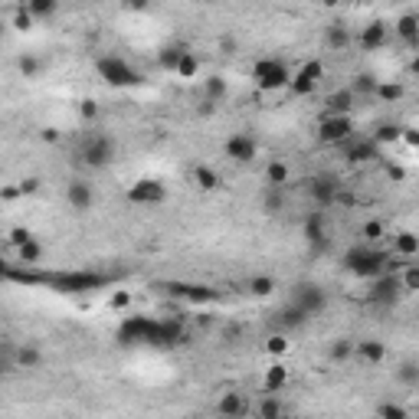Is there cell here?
<instances>
[{"mask_svg":"<svg viewBox=\"0 0 419 419\" xmlns=\"http://www.w3.org/2000/svg\"><path fill=\"white\" fill-rule=\"evenodd\" d=\"M3 279L20 285H49L53 292H66V295L95 292V288H105L112 282L102 272H16L10 266H3Z\"/></svg>","mask_w":419,"mask_h":419,"instance_id":"cell-1","label":"cell"},{"mask_svg":"<svg viewBox=\"0 0 419 419\" xmlns=\"http://www.w3.org/2000/svg\"><path fill=\"white\" fill-rule=\"evenodd\" d=\"M341 266H344L351 275L374 282V279H380V275H387L390 272V255L370 249L367 242H357V246H351V249L341 255Z\"/></svg>","mask_w":419,"mask_h":419,"instance_id":"cell-2","label":"cell"},{"mask_svg":"<svg viewBox=\"0 0 419 419\" xmlns=\"http://www.w3.org/2000/svg\"><path fill=\"white\" fill-rule=\"evenodd\" d=\"M115 157V138L112 135H89L82 138V144L75 151V161L89 170H102V167L112 164Z\"/></svg>","mask_w":419,"mask_h":419,"instance_id":"cell-3","label":"cell"},{"mask_svg":"<svg viewBox=\"0 0 419 419\" xmlns=\"http://www.w3.org/2000/svg\"><path fill=\"white\" fill-rule=\"evenodd\" d=\"M95 69H99V75H102L108 86H115V89L141 86V73H138L131 62L121 60V56H102V60L95 62Z\"/></svg>","mask_w":419,"mask_h":419,"instance_id":"cell-4","label":"cell"},{"mask_svg":"<svg viewBox=\"0 0 419 419\" xmlns=\"http://www.w3.org/2000/svg\"><path fill=\"white\" fill-rule=\"evenodd\" d=\"M253 82L262 92H275V89H285V86H292V73H288V66H285L282 60H275V56H266V60H259L253 66Z\"/></svg>","mask_w":419,"mask_h":419,"instance_id":"cell-5","label":"cell"},{"mask_svg":"<svg viewBox=\"0 0 419 419\" xmlns=\"http://www.w3.org/2000/svg\"><path fill=\"white\" fill-rule=\"evenodd\" d=\"M351 135H354L351 115H325V118L318 121V131H314V138H318L321 144H334V148L347 144Z\"/></svg>","mask_w":419,"mask_h":419,"instance_id":"cell-6","label":"cell"},{"mask_svg":"<svg viewBox=\"0 0 419 419\" xmlns=\"http://www.w3.org/2000/svg\"><path fill=\"white\" fill-rule=\"evenodd\" d=\"M292 305H299L308 318H318V314H325V308H328V292L318 282H299L295 292H292Z\"/></svg>","mask_w":419,"mask_h":419,"instance_id":"cell-7","label":"cell"},{"mask_svg":"<svg viewBox=\"0 0 419 419\" xmlns=\"http://www.w3.org/2000/svg\"><path fill=\"white\" fill-rule=\"evenodd\" d=\"M305 190H308V196L314 200V207L325 210V207H331V203L341 200V180L334 177V174H314V177H308Z\"/></svg>","mask_w":419,"mask_h":419,"instance_id":"cell-8","label":"cell"},{"mask_svg":"<svg viewBox=\"0 0 419 419\" xmlns=\"http://www.w3.org/2000/svg\"><path fill=\"white\" fill-rule=\"evenodd\" d=\"M154 328H157V321L154 318H144V314H131V318H125L118 328V341L121 344H151V338H154Z\"/></svg>","mask_w":419,"mask_h":419,"instance_id":"cell-9","label":"cell"},{"mask_svg":"<svg viewBox=\"0 0 419 419\" xmlns=\"http://www.w3.org/2000/svg\"><path fill=\"white\" fill-rule=\"evenodd\" d=\"M125 196H128V203H135V207H157V203H164L167 187L161 180L144 177V180H135Z\"/></svg>","mask_w":419,"mask_h":419,"instance_id":"cell-10","label":"cell"},{"mask_svg":"<svg viewBox=\"0 0 419 419\" xmlns=\"http://www.w3.org/2000/svg\"><path fill=\"white\" fill-rule=\"evenodd\" d=\"M321 75H325V62H321V60H308L299 73L292 75V86H288V89H292V95H295V99H305V95H312V92L318 89Z\"/></svg>","mask_w":419,"mask_h":419,"instance_id":"cell-11","label":"cell"},{"mask_svg":"<svg viewBox=\"0 0 419 419\" xmlns=\"http://www.w3.org/2000/svg\"><path fill=\"white\" fill-rule=\"evenodd\" d=\"M341 157H344L347 164H370L380 157V144H377L374 138H351L347 144H341Z\"/></svg>","mask_w":419,"mask_h":419,"instance_id":"cell-12","label":"cell"},{"mask_svg":"<svg viewBox=\"0 0 419 419\" xmlns=\"http://www.w3.org/2000/svg\"><path fill=\"white\" fill-rule=\"evenodd\" d=\"M226 157H229V161H236V164H253L255 157H259V144H255V138L242 135V131L229 135L226 138Z\"/></svg>","mask_w":419,"mask_h":419,"instance_id":"cell-13","label":"cell"},{"mask_svg":"<svg viewBox=\"0 0 419 419\" xmlns=\"http://www.w3.org/2000/svg\"><path fill=\"white\" fill-rule=\"evenodd\" d=\"M400 275L396 272H387V275H380L370 282V292H367V299L374 301V305H393V301L400 299Z\"/></svg>","mask_w":419,"mask_h":419,"instance_id":"cell-14","label":"cell"},{"mask_svg":"<svg viewBox=\"0 0 419 419\" xmlns=\"http://www.w3.org/2000/svg\"><path fill=\"white\" fill-rule=\"evenodd\" d=\"M66 203L75 210V213H89L92 203H95V190H92L89 180L75 177L66 183Z\"/></svg>","mask_w":419,"mask_h":419,"instance_id":"cell-15","label":"cell"},{"mask_svg":"<svg viewBox=\"0 0 419 419\" xmlns=\"http://www.w3.org/2000/svg\"><path fill=\"white\" fill-rule=\"evenodd\" d=\"M301 233H305V240L312 249H328V223H325V213L321 210H312L308 216H305V226H301Z\"/></svg>","mask_w":419,"mask_h":419,"instance_id":"cell-16","label":"cell"},{"mask_svg":"<svg viewBox=\"0 0 419 419\" xmlns=\"http://www.w3.org/2000/svg\"><path fill=\"white\" fill-rule=\"evenodd\" d=\"M216 416L220 419H242L246 416V396L240 390H226L216 403Z\"/></svg>","mask_w":419,"mask_h":419,"instance_id":"cell-17","label":"cell"},{"mask_svg":"<svg viewBox=\"0 0 419 419\" xmlns=\"http://www.w3.org/2000/svg\"><path fill=\"white\" fill-rule=\"evenodd\" d=\"M387 40H390V30L383 20H370V23L360 30V46H364V53H374L380 46H387Z\"/></svg>","mask_w":419,"mask_h":419,"instance_id":"cell-18","label":"cell"},{"mask_svg":"<svg viewBox=\"0 0 419 419\" xmlns=\"http://www.w3.org/2000/svg\"><path fill=\"white\" fill-rule=\"evenodd\" d=\"M167 288H170V295L194 301V305H203V301L220 299V292H216V288H207V285H167Z\"/></svg>","mask_w":419,"mask_h":419,"instance_id":"cell-19","label":"cell"},{"mask_svg":"<svg viewBox=\"0 0 419 419\" xmlns=\"http://www.w3.org/2000/svg\"><path fill=\"white\" fill-rule=\"evenodd\" d=\"M393 33H396V36H400L406 46H413V49H416V46H419V14H416V10H409V14L396 16V23H393Z\"/></svg>","mask_w":419,"mask_h":419,"instance_id":"cell-20","label":"cell"},{"mask_svg":"<svg viewBox=\"0 0 419 419\" xmlns=\"http://www.w3.org/2000/svg\"><path fill=\"white\" fill-rule=\"evenodd\" d=\"M393 253H396V259H403V262L416 259L419 255V236L416 233H409V229L396 233V236H393Z\"/></svg>","mask_w":419,"mask_h":419,"instance_id":"cell-21","label":"cell"},{"mask_svg":"<svg viewBox=\"0 0 419 419\" xmlns=\"http://www.w3.org/2000/svg\"><path fill=\"white\" fill-rule=\"evenodd\" d=\"M285 387H288V367L275 360V364H269V367H266L262 390H266V393H279V390H285Z\"/></svg>","mask_w":419,"mask_h":419,"instance_id":"cell-22","label":"cell"},{"mask_svg":"<svg viewBox=\"0 0 419 419\" xmlns=\"http://www.w3.org/2000/svg\"><path fill=\"white\" fill-rule=\"evenodd\" d=\"M351 108H354V92L351 89H338L325 99V112L328 115H351Z\"/></svg>","mask_w":419,"mask_h":419,"instance_id":"cell-23","label":"cell"},{"mask_svg":"<svg viewBox=\"0 0 419 419\" xmlns=\"http://www.w3.org/2000/svg\"><path fill=\"white\" fill-rule=\"evenodd\" d=\"M357 354H360L364 364L377 367V364H383V360H387V344H383V341H377V338H367V341H360L357 344Z\"/></svg>","mask_w":419,"mask_h":419,"instance_id":"cell-24","label":"cell"},{"mask_svg":"<svg viewBox=\"0 0 419 419\" xmlns=\"http://www.w3.org/2000/svg\"><path fill=\"white\" fill-rule=\"evenodd\" d=\"M288 180H292V167L285 164V161H269V164H266V183H269V187L285 190Z\"/></svg>","mask_w":419,"mask_h":419,"instance_id":"cell-25","label":"cell"},{"mask_svg":"<svg viewBox=\"0 0 419 419\" xmlns=\"http://www.w3.org/2000/svg\"><path fill=\"white\" fill-rule=\"evenodd\" d=\"M194 183L200 187V190H207L210 194V190H216L223 180H220V170H213L210 164H196L194 167Z\"/></svg>","mask_w":419,"mask_h":419,"instance_id":"cell-26","label":"cell"},{"mask_svg":"<svg viewBox=\"0 0 419 419\" xmlns=\"http://www.w3.org/2000/svg\"><path fill=\"white\" fill-rule=\"evenodd\" d=\"M282 416H285V406H282V400H279L275 393L262 396L259 406H255V419H282Z\"/></svg>","mask_w":419,"mask_h":419,"instance_id":"cell-27","label":"cell"},{"mask_svg":"<svg viewBox=\"0 0 419 419\" xmlns=\"http://www.w3.org/2000/svg\"><path fill=\"white\" fill-rule=\"evenodd\" d=\"M16 367H27V370H36V367H43V351L36 344H23L16 351Z\"/></svg>","mask_w":419,"mask_h":419,"instance_id":"cell-28","label":"cell"},{"mask_svg":"<svg viewBox=\"0 0 419 419\" xmlns=\"http://www.w3.org/2000/svg\"><path fill=\"white\" fill-rule=\"evenodd\" d=\"M308 321V314L301 312L299 305H285L282 312H279V325H282L285 331H295V328H301Z\"/></svg>","mask_w":419,"mask_h":419,"instance_id":"cell-29","label":"cell"},{"mask_svg":"<svg viewBox=\"0 0 419 419\" xmlns=\"http://www.w3.org/2000/svg\"><path fill=\"white\" fill-rule=\"evenodd\" d=\"M285 207V190L279 187H266V194H262V210L269 213V216H279Z\"/></svg>","mask_w":419,"mask_h":419,"instance_id":"cell-30","label":"cell"},{"mask_svg":"<svg viewBox=\"0 0 419 419\" xmlns=\"http://www.w3.org/2000/svg\"><path fill=\"white\" fill-rule=\"evenodd\" d=\"M226 92H229V86H226L223 75H210L207 82H203V95H207V102H220V99H226Z\"/></svg>","mask_w":419,"mask_h":419,"instance_id":"cell-31","label":"cell"},{"mask_svg":"<svg viewBox=\"0 0 419 419\" xmlns=\"http://www.w3.org/2000/svg\"><path fill=\"white\" fill-rule=\"evenodd\" d=\"M183 53H187V46H180V43L164 46V49H161V56H157L161 69H174V73H177V66H180V60H183Z\"/></svg>","mask_w":419,"mask_h":419,"instance_id":"cell-32","label":"cell"},{"mask_svg":"<svg viewBox=\"0 0 419 419\" xmlns=\"http://www.w3.org/2000/svg\"><path fill=\"white\" fill-rule=\"evenodd\" d=\"M357 351V344L351 341V338H338V341H331V347H328V357L334 360V364H344L351 354Z\"/></svg>","mask_w":419,"mask_h":419,"instance_id":"cell-33","label":"cell"},{"mask_svg":"<svg viewBox=\"0 0 419 419\" xmlns=\"http://www.w3.org/2000/svg\"><path fill=\"white\" fill-rule=\"evenodd\" d=\"M351 43V30H347L344 23H331L328 27V46L331 49H347Z\"/></svg>","mask_w":419,"mask_h":419,"instance_id":"cell-34","label":"cell"},{"mask_svg":"<svg viewBox=\"0 0 419 419\" xmlns=\"http://www.w3.org/2000/svg\"><path fill=\"white\" fill-rule=\"evenodd\" d=\"M377 141V144H390V141H403V128H400V125H380V128H377L374 135H370Z\"/></svg>","mask_w":419,"mask_h":419,"instance_id":"cell-35","label":"cell"},{"mask_svg":"<svg viewBox=\"0 0 419 419\" xmlns=\"http://www.w3.org/2000/svg\"><path fill=\"white\" fill-rule=\"evenodd\" d=\"M33 20H36V16H33L30 10H27V3H23V7H16V10H14V16H10V27H14L16 33H30L33 30Z\"/></svg>","mask_w":419,"mask_h":419,"instance_id":"cell-36","label":"cell"},{"mask_svg":"<svg viewBox=\"0 0 419 419\" xmlns=\"http://www.w3.org/2000/svg\"><path fill=\"white\" fill-rule=\"evenodd\" d=\"M16 255H20L23 266H36V262L43 259V246H40V240H30L23 249H16Z\"/></svg>","mask_w":419,"mask_h":419,"instance_id":"cell-37","label":"cell"},{"mask_svg":"<svg viewBox=\"0 0 419 419\" xmlns=\"http://www.w3.org/2000/svg\"><path fill=\"white\" fill-rule=\"evenodd\" d=\"M249 292H253L255 299H269L272 292H275V279L272 275H255L253 282H249Z\"/></svg>","mask_w":419,"mask_h":419,"instance_id":"cell-38","label":"cell"},{"mask_svg":"<svg viewBox=\"0 0 419 419\" xmlns=\"http://www.w3.org/2000/svg\"><path fill=\"white\" fill-rule=\"evenodd\" d=\"M396 380H400V383H406V387H416V383H419V364H416V360H406V364H400V367H396Z\"/></svg>","mask_w":419,"mask_h":419,"instance_id":"cell-39","label":"cell"},{"mask_svg":"<svg viewBox=\"0 0 419 419\" xmlns=\"http://www.w3.org/2000/svg\"><path fill=\"white\" fill-rule=\"evenodd\" d=\"M374 95L380 102H400V99H403V86H400V82H380Z\"/></svg>","mask_w":419,"mask_h":419,"instance_id":"cell-40","label":"cell"},{"mask_svg":"<svg viewBox=\"0 0 419 419\" xmlns=\"http://www.w3.org/2000/svg\"><path fill=\"white\" fill-rule=\"evenodd\" d=\"M288 347H292V341H288V334H285V331L272 334L269 341H266V351H269L272 357H285V354H288Z\"/></svg>","mask_w":419,"mask_h":419,"instance_id":"cell-41","label":"cell"},{"mask_svg":"<svg viewBox=\"0 0 419 419\" xmlns=\"http://www.w3.org/2000/svg\"><path fill=\"white\" fill-rule=\"evenodd\" d=\"M377 86H380V82H377L370 73H360V75H354V86H351V92H354V95H357V92H360V95H374Z\"/></svg>","mask_w":419,"mask_h":419,"instance_id":"cell-42","label":"cell"},{"mask_svg":"<svg viewBox=\"0 0 419 419\" xmlns=\"http://www.w3.org/2000/svg\"><path fill=\"white\" fill-rule=\"evenodd\" d=\"M27 10H30L33 16H53L60 10V3H56V0H27Z\"/></svg>","mask_w":419,"mask_h":419,"instance_id":"cell-43","label":"cell"},{"mask_svg":"<svg viewBox=\"0 0 419 419\" xmlns=\"http://www.w3.org/2000/svg\"><path fill=\"white\" fill-rule=\"evenodd\" d=\"M196 73H200V60L187 49V53H183V60H180V66H177V75L180 79H194Z\"/></svg>","mask_w":419,"mask_h":419,"instance_id":"cell-44","label":"cell"},{"mask_svg":"<svg viewBox=\"0 0 419 419\" xmlns=\"http://www.w3.org/2000/svg\"><path fill=\"white\" fill-rule=\"evenodd\" d=\"M377 419H409V413L400 403H380L377 406Z\"/></svg>","mask_w":419,"mask_h":419,"instance_id":"cell-45","label":"cell"},{"mask_svg":"<svg viewBox=\"0 0 419 419\" xmlns=\"http://www.w3.org/2000/svg\"><path fill=\"white\" fill-rule=\"evenodd\" d=\"M400 285H403V292H419V266L416 262H409L400 275Z\"/></svg>","mask_w":419,"mask_h":419,"instance_id":"cell-46","label":"cell"},{"mask_svg":"<svg viewBox=\"0 0 419 419\" xmlns=\"http://www.w3.org/2000/svg\"><path fill=\"white\" fill-rule=\"evenodd\" d=\"M7 240H10V246H14V249H23V246H27L30 240H36V236H33V233L27 229V226H14Z\"/></svg>","mask_w":419,"mask_h":419,"instance_id":"cell-47","label":"cell"},{"mask_svg":"<svg viewBox=\"0 0 419 419\" xmlns=\"http://www.w3.org/2000/svg\"><path fill=\"white\" fill-rule=\"evenodd\" d=\"M360 236H364L367 242L383 240V223H380V220H367V223L360 226Z\"/></svg>","mask_w":419,"mask_h":419,"instance_id":"cell-48","label":"cell"},{"mask_svg":"<svg viewBox=\"0 0 419 419\" xmlns=\"http://www.w3.org/2000/svg\"><path fill=\"white\" fill-rule=\"evenodd\" d=\"M16 66H20V73L27 75V79H36V75H40V60H36V56H30V53H27V56H20V62H16Z\"/></svg>","mask_w":419,"mask_h":419,"instance_id":"cell-49","label":"cell"},{"mask_svg":"<svg viewBox=\"0 0 419 419\" xmlns=\"http://www.w3.org/2000/svg\"><path fill=\"white\" fill-rule=\"evenodd\" d=\"M79 118L82 121L99 118V102H95V99H82V102H79Z\"/></svg>","mask_w":419,"mask_h":419,"instance_id":"cell-50","label":"cell"},{"mask_svg":"<svg viewBox=\"0 0 419 419\" xmlns=\"http://www.w3.org/2000/svg\"><path fill=\"white\" fill-rule=\"evenodd\" d=\"M108 305H112L115 312H121V308H128V305H131V292H128V288H118V292L112 295V301H108Z\"/></svg>","mask_w":419,"mask_h":419,"instance_id":"cell-51","label":"cell"},{"mask_svg":"<svg viewBox=\"0 0 419 419\" xmlns=\"http://www.w3.org/2000/svg\"><path fill=\"white\" fill-rule=\"evenodd\" d=\"M36 190H40V177H23V180H20V194H23V196L36 194Z\"/></svg>","mask_w":419,"mask_h":419,"instance_id":"cell-52","label":"cell"},{"mask_svg":"<svg viewBox=\"0 0 419 419\" xmlns=\"http://www.w3.org/2000/svg\"><path fill=\"white\" fill-rule=\"evenodd\" d=\"M387 177L393 180V183H403V180H406V170L400 164H387Z\"/></svg>","mask_w":419,"mask_h":419,"instance_id":"cell-53","label":"cell"},{"mask_svg":"<svg viewBox=\"0 0 419 419\" xmlns=\"http://www.w3.org/2000/svg\"><path fill=\"white\" fill-rule=\"evenodd\" d=\"M403 141L413 151H419V131H416V128H403Z\"/></svg>","mask_w":419,"mask_h":419,"instance_id":"cell-54","label":"cell"},{"mask_svg":"<svg viewBox=\"0 0 419 419\" xmlns=\"http://www.w3.org/2000/svg\"><path fill=\"white\" fill-rule=\"evenodd\" d=\"M43 141H53V144H56V141H60V131H56V128H43Z\"/></svg>","mask_w":419,"mask_h":419,"instance_id":"cell-55","label":"cell"},{"mask_svg":"<svg viewBox=\"0 0 419 419\" xmlns=\"http://www.w3.org/2000/svg\"><path fill=\"white\" fill-rule=\"evenodd\" d=\"M14 196H20V187H3V200H14Z\"/></svg>","mask_w":419,"mask_h":419,"instance_id":"cell-56","label":"cell"},{"mask_svg":"<svg viewBox=\"0 0 419 419\" xmlns=\"http://www.w3.org/2000/svg\"><path fill=\"white\" fill-rule=\"evenodd\" d=\"M409 73H413V75H419V53H416V56H413V60H409Z\"/></svg>","mask_w":419,"mask_h":419,"instance_id":"cell-57","label":"cell"},{"mask_svg":"<svg viewBox=\"0 0 419 419\" xmlns=\"http://www.w3.org/2000/svg\"><path fill=\"white\" fill-rule=\"evenodd\" d=\"M128 10H148V3H144V0H135V3H128Z\"/></svg>","mask_w":419,"mask_h":419,"instance_id":"cell-58","label":"cell"}]
</instances>
